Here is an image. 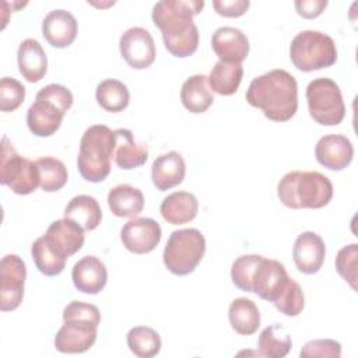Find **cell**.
<instances>
[{
  "instance_id": "obj_1",
  "label": "cell",
  "mask_w": 358,
  "mask_h": 358,
  "mask_svg": "<svg viewBox=\"0 0 358 358\" xmlns=\"http://www.w3.org/2000/svg\"><path fill=\"white\" fill-rule=\"evenodd\" d=\"M203 7V0H161L154 4L152 22L161 29L164 45L171 55L187 57L197 50L199 29L193 17Z\"/></svg>"
},
{
  "instance_id": "obj_2",
  "label": "cell",
  "mask_w": 358,
  "mask_h": 358,
  "mask_svg": "<svg viewBox=\"0 0 358 358\" xmlns=\"http://www.w3.org/2000/svg\"><path fill=\"white\" fill-rule=\"evenodd\" d=\"M250 106L262 109L274 122L289 120L298 109V84L292 74L274 69L253 78L246 91Z\"/></svg>"
},
{
  "instance_id": "obj_3",
  "label": "cell",
  "mask_w": 358,
  "mask_h": 358,
  "mask_svg": "<svg viewBox=\"0 0 358 358\" xmlns=\"http://www.w3.org/2000/svg\"><path fill=\"white\" fill-rule=\"evenodd\" d=\"M63 322L55 336L56 350L63 354H81L96 340L101 312L92 303L71 301L63 309Z\"/></svg>"
},
{
  "instance_id": "obj_4",
  "label": "cell",
  "mask_w": 358,
  "mask_h": 358,
  "mask_svg": "<svg viewBox=\"0 0 358 358\" xmlns=\"http://www.w3.org/2000/svg\"><path fill=\"white\" fill-rule=\"evenodd\" d=\"M277 194L288 208H322L333 197V183L317 171H292L280 179Z\"/></svg>"
},
{
  "instance_id": "obj_5",
  "label": "cell",
  "mask_w": 358,
  "mask_h": 358,
  "mask_svg": "<svg viewBox=\"0 0 358 358\" xmlns=\"http://www.w3.org/2000/svg\"><path fill=\"white\" fill-rule=\"evenodd\" d=\"M115 144V130L106 124H92L84 131L80 140L77 168L87 182L99 183L108 178Z\"/></svg>"
},
{
  "instance_id": "obj_6",
  "label": "cell",
  "mask_w": 358,
  "mask_h": 358,
  "mask_svg": "<svg viewBox=\"0 0 358 358\" xmlns=\"http://www.w3.org/2000/svg\"><path fill=\"white\" fill-rule=\"evenodd\" d=\"M73 105L71 91L62 84H48L36 92L34 103L27 112V124L38 137L55 134L66 112Z\"/></svg>"
},
{
  "instance_id": "obj_7",
  "label": "cell",
  "mask_w": 358,
  "mask_h": 358,
  "mask_svg": "<svg viewBox=\"0 0 358 358\" xmlns=\"http://www.w3.org/2000/svg\"><path fill=\"white\" fill-rule=\"evenodd\" d=\"M289 57L298 70L309 73L333 66L337 60V48L327 34L306 29L291 41Z\"/></svg>"
},
{
  "instance_id": "obj_8",
  "label": "cell",
  "mask_w": 358,
  "mask_h": 358,
  "mask_svg": "<svg viewBox=\"0 0 358 358\" xmlns=\"http://www.w3.org/2000/svg\"><path fill=\"white\" fill-rule=\"evenodd\" d=\"M206 252L204 235L196 228L173 231L165 245L162 260L175 275H187L200 264Z\"/></svg>"
},
{
  "instance_id": "obj_9",
  "label": "cell",
  "mask_w": 358,
  "mask_h": 358,
  "mask_svg": "<svg viewBox=\"0 0 358 358\" xmlns=\"http://www.w3.org/2000/svg\"><path fill=\"white\" fill-rule=\"evenodd\" d=\"M309 115L322 126H337L345 116V105L340 87L327 77L312 80L306 87Z\"/></svg>"
},
{
  "instance_id": "obj_10",
  "label": "cell",
  "mask_w": 358,
  "mask_h": 358,
  "mask_svg": "<svg viewBox=\"0 0 358 358\" xmlns=\"http://www.w3.org/2000/svg\"><path fill=\"white\" fill-rule=\"evenodd\" d=\"M0 183L22 196L35 192L41 183L36 162L20 155L6 136L1 140Z\"/></svg>"
},
{
  "instance_id": "obj_11",
  "label": "cell",
  "mask_w": 358,
  "mask_h": 358,
  "mask_svg": "<svg viewBox=\"0 0 358 358\" xmlns=\"http://www.w3.org/2000/svg\"><path fill=\"white\" fill-rule=\"evenodd\" d=\"M27 266L18 255H6L0 264V309H17L24 298Z\"/></svg>"
},
{
  "instance_id": "obj_12",
  "label": "cell",
  "mask_w": 358,
  "mask_h": 358,
  "mask_svg": "<svg viewBox=\"0 0 358 358\" xmlns=\"http://www.w3.org/2000/svg\"><path fill=\"white\" fill-rule=\"evenodd\" d=\"M285 266L274 259L262 256L250 280V292L274 303L289 282Z\"/></svg>"
},
{
  "instance_id": "obj_13",
  "label": "cell",
  "mask_w": 358,
  "mask_h": 358,
  "mask_svg": "<svg viewBox=\"0 0 358 358\" xmlns=\"http://www.w3.org/2000/svg\"><path fill=\"white\" fill-rule=\"evenodd\" d=\"M84 229L70 218H60L53 221L46 232L42 235L48 249L60 260L66 262L70 256L77 253L85 241Z\"/></svg>"
},
{
  "instance_id": "obj_14",
  "label": "cell",
  "mask_w": 358,
  "mask_h": 358,
  "mask_svg": "<svg viewBox=\"0 0 358 358\" xmlns=\"http://www.w3.org/2000/svg\"><path fill=\"white\" fill-rule=\"evenodd\" d=\"M119 49L126 63L136 70L150 67L157 56L152 35L141 27H131L124 31L119 39Z\"/></svg>"
},
{
  "instance_id": "obj_15",
  "label": "cell",
  "mask_w": 358,
  "mask_h": 358,
  "mask_svg": "<svg viewBox=\"0 0 358 358\" xmlns=\"http://www.w3.org/2000/svg\"><path fill=\"white\" fill-rule=\"evenodd\" d=\"M162 236L159 224L148 217H137L127 221L120 229V241L123 246L136 255L152 252Z\"/></svg>"
},
{
  "instance_id": "obj_16",
  "label": "cell",
  "mask_w": 358,
  "mask_h": 358,
  "mask_svg": "<svg viewBox=\"0 0 358 358\" xmlns=\"http://www.w3.org/2000/svg\"><path fill=\"white\" fill-rule=\"evenodd\" d=\"M326 246L320 235L312 231L299 234L294 242L292 257L296 268L303 274L317 273L324 262Z\"/></svg>"
},
{
  "instance_id": "obj_17",
  "label": "cell",
  "mask_w": 358,
  "mask_h": 358,
  "mask_svg": "<svg viewBox=\"0 0 358 358\" xmlns=\"http://www.w3.org/2000/svg\"><path fill=\"white\" fill-rule=\"evenodd\" d=\"M315 157L324 168L330 171H343L352 161L354 147L343 134H326L316 143Z\"/></svg>"
},
{
  "instance_id": "obj_18",
  "label": "cell",
  "mask_w": 358,
  "mask_h": 358,
  "mask_svg": "<svg viewBox=\"0 0 358 358\" xmlns=\"http://www.w3.org/2000/svg\"><path fill=\"white\" fill-rule=\"evenodd\" d=\"M211 48L224 63H241L249 55V39L235 27H220L211 38Z\"/></svg>"
},
{
  "instance_id": "obj_19",
  "label": "cell",
  "mask_w": 358,
  "mask_h": 358,
  "mask_svg": "<svg viewBox=\"0 0 358 358\" xmlns=\"http://www.w3.org/2000/svg\"><path fill=\"white\" fill-rule=\"evenodd\" d=\"M77 29L76 17L63 8L49 11L42 21L43 38L50 46L57 49L70 46L77 36Z\"/></svg>"
},
{
  "instance_id": "obj_20",
  "label": "cell",
  "mask_w": 358,
  "mask_h": 358,
  "mask_svg": "<svg viewBox=\"0 0 358 358\" xmlns=\"http://www.w3.org/2000/svg\"><path fill=\"white\" fill-rule=\"evenodd\" d=\"M71 280L80 292L91 295L99 294L108 281L106 266L96 256H84L73 266Z\"/></svg>"
},
{
  "instance_id": "obj_21",
  "label": "cell",
  "mask_w": 358,
  "mask_h": 358,
  "mask_svg": "<svg viewBox=\"0 0 358 358\" xmlns=\"http://www.w3.org/2000/svg\"><path fill=\"white\" fill-rule=\"evenodd\" d=\"M186 175V164L178 151H169L157 157L151 165V179L154 186L165 192L180 185Z\"/></svg>"
},
{
  "instance_id": "obj_22",
  "label": "cell",
  "mask_w": 358,
  "mask_h": 358,
  "mask_svg": "<svg viewBox=\"0 0 358 358\" xmlns=\"http://www.w3.org/2000/svg\"><path fill=\"white\" fill-rule=\"evenodd\" d=\"M17 63L20 74L29 83L41 81L48 71V56L42 45L34 38H27L20 43Z\"/></svg>"
},
{
  "instance_id": "obj_23",
  "label": "cell",
  "mask_w": 358,
  "mask_h": 358,
  "mask_svg": "<svg viewBox=\"0 0 358 358\" xmlns=\"http://www.w3.org/2000/svg\"><path fill=\"white\" fill-rule=\"evenodd\" d=\"M116 144L113 159L122 169H134L143 166L148 158V150L144 143H137L131 130L116 129Z\"/></svg>"
},
{
  "instance_id": "obj_24",
  "label": "cell",
  "mask_w": 358,
  "mask_h": 358,
  "mask_svg": "<svg viewBox=\"0 0 358 358\" xmlns=\"http://www.w3.org/2000/svg\"><path fill=\"white\" fill-rule=\"evenodd\" d=\"M159 213L162 218L172 225L186 224L196 218L199 213V201L190 192H173L162 200Z\"/></svg>"
},
{
  "instance_id": "obj_25",
  "label": "cell",
  "mask_w": 358,
  "mask_h": 358,
  "mask_svg": "<svg viewBox=\"0 0 358 358\" xmlns=\"http://www.w3.org/2000/svg\"><path fill=\"white\" fill-rule=\"evenodd\" d=\"M108 206L116 217L136 218L144 208V196L131 185H117L108 193Z\"/></svg>"
},
{
  "instance_id": "obj_26",
  "label": "cell",
  "mask_w": 358,
  "mask_h": 358,
  "mask_svg": "<svg viewBox=\"0 0 358 358\" xmlns=\"http://www.w3.org/2000/svg\"><path fill=\"white\" fill-rule=\"evenodd\" d=\"M180 101L183 106L192 113L206 112L214 102V96L210 90L207 76L194 74L189 77L182 84Z\"/></svg>"
},
{
  "instance_id": "obj_27",
  "label": "cell",
  "mask_w": 358,
  "mask_h": 358,
  "mask_svg": "<svg viewBox=\"0 0 358 358\" xmlns=\"http://www.w3.org/2000/svg\"><path fill=\"white\" fill-rule=\"evenodd\" d=\"M64 217L76 221L84 231H94L102 221V210L95 197L78 194L67 203Z\"/></svg>"
},
{
  "instance_id": "obj_28",
  "label": "cell",
  "mask_w": 358,
  "mask_h": 358,
  "mask_svg": "<svg viewBox=\"0 0 358 358\" xmlns=\"http://www.w3.org/2000/svg\"><path fill=\"white\" fill-rule=\"evenodd\" d=\"M231 327L241 336L255 334L260 326V312L257 305L249 298H235L228 309Z\"/></svg>"
},
{
  "instance_id": "obj_29",
  "label": "cell",
  "mask_w": 358,
  "mask_h": 358,
  "mask_svg": "<svg viewBox=\"0 0 358 358\" xmlns=\"http://www.w3.org/2000/svg\"><path fill=\"white\" fill-rule=\"evenodd\" d=\"M257 347L259 355L268 358H282L291 351L292 340L284 326L273 323L262 330L257 340Z\"/></svg>"
},
{
  "instance_id": "obj_30",
  "label": "cell",
  "mask_w": 358,
  "mask_h": 358,
  "mask_svg": "<svg viewBox=\"0 0 358 358\" xmlns=\"http://www.w3.org/2000/svg\"><path fill=\"white\" fill-rule=\"evenodd\" d=\"M243 77V67L241 63L217 62L208 74L210 88L220 95H232L238 91Z\"/></svg>"
},
{
  "instance_id": "obj_31",
  "label": "cell",
  "mask_w": 358,
  "mask_h": 358,
  "mask_svg": "<svg viewBox=\"0 0 358 358\" xmlns=\"http://www.w3.org/2000/svg\"><path fill=\"white\" fill-rule=\"evenodd\" d=\"M95 98L102 109L116 113L127 108L130 102V92L122 81L106 78L96 85Z\"/></svg>"
},
{
  "instance_id": "obj_32",
  "label": "cell",
  "mask_w": 358,
  "mask_h": 358,
  "mask_svg": "<svg viewBox=\"0 0 358 358\" xmlns=\"http://www.w3.org/2000/svg\"><path fill=\"white\" fill-rule=\"evenodd\" d=\"M129 350L138 358H151L161 351L159 334L148 326L131 327L126 336Z\"/></svg>"
},
{
  "instance_id": "obj_33",
  "label": "cell",
  "mask_w": 358,
  "mask_h": 358,
  "mask_svg": "<svg viewBox=\"0 0 358 358\" xmlns=\"http://www.w3.org/2000/svg\"><path fill=\"white\" fill-rule=\"evenodd\" d=\"M35 162L39 169V186L43 192H57L67 183V168L60 159L55 157H42Z\"/></svg>"
},
{
  "instance_id": "obj_34",
  "label": "cell",
  "mask_w": 358,
  "mask_h": 358,
  "mask_svg": "<svg viewBox=\"0 0 358 358\" xmlns=\"http://www.w3.org/2000/svg\"><path fill=\"white\" fill-rule=\"evenodd\" d=\"M31 255H32V259H34V263H35L36 268L45 275H49V277L59 275L64 270L66 262L56 257L48 249L42 236H39L38 239L34 241V243L31 246Z\"/></svg>"
},
{
  "instance_id": "obj_35",
  "label": "cell",
  "mask_w": 358,
  "mask_h": 358,
  "mask_svg": "<svg viewBox=\"0 0 358 358\" xmlns=\"http://www.w3.org/2000/svg\"><path fill=\"white\" fill-rule=\"evenodd\" d=\"M273 305L285 316H298L305 306V298L301 285L295 280L289 278L288 285Z\"/></svg>"
},
{
  "instance_id": "obj_36",
  "label": "cell",
  "mask_w": 358,
  "mask_h": 358,
  "mask_svg": "<svg viewBox=\"0 0 358 358\" xmlns=\"http://www.w3.org/2000/svg\"><path fill=\"white\" fill-rule=\"evenodd\" d=\"M260 259V255H242L235 259L231 267V278L235 287H238L242 291L250 292L252 274Z\"/></svg>"
},
{
  "instance_id": "obj_37",
  "label": "cell",
  "mask_w": 358,
  "mask_h": 358,
  "mask_svg": "<svg viewBox=\"0 0 358 358\" xmlns=\"http://www.w3.org/2000/svg\"><path fill=\"white\" fill-rule=\"evenodd\" d=\"M357 259H358V245L351 243L343 246L336 255V270L337 273L357 289Z\"/></svg>"
},
{
  "instance_id": "obj_38",
  "label": "cell",
  "mask_w": 358,
  "mask_h": 358,
  "mask_svg": "<svg viewBox=\"0 0 358 358\" xmlns=\"http://www.w3.org/2000/svg\"><path fill=\"white\" fill-rule=\"evenodd\" d=\"M25 98V87L13 77H3L0 81V110H15Z\"/></svg>"
},
{
  "instance_id": "obj_39",
  "label": "cell",
  "mask_w": 358,
  "mask_h": 358,
  "mask_svg": "<svg viewBox=\"0 0 358 358\" xmlns=\"http://www.w3.org/2000/svg\"><path fill=\"white\" fill-rule=\"evenodd\" d=\"M299 355L301 358H312V357L313 358L315 357L338 358L341 357V344L331 338L310 340L302 347Z\"/></svg>"
},
{
  "instance_id": "obj_40",
  "label": "cell",
  "mask_w": 358,
  "mask_h": 358,
  "mask_svg": "<svg viewBox=\"0 0 358 358\" xmlns=\"http://www.w3.org/2000/svg\"><path fill=\"white\" fill-rule=\"evenodd\" d=\"M250 1L249 0H214L213 7L217 11V14L222 17H241L246 13L249 8Z\"/></svg>"
},
{
  "instance_id": "obj_41",
  "label": "cell",
  "mask_w": 358,
  "mask_h": 358,
  "mask_svg": "<svg viewBox=\"0 0 358 358\" xmlns=\"http://www.w3.org/2000/svg\"><path fill=\"white\" fill-rule=\"evenodd\" d=\"M294 6L301 17L316 18L327 7V0H296Z\"/></svg>"
}]
</instances>
